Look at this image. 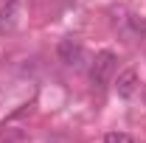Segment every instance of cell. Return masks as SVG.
I'll use <instances>...</instances> for the list:
<instances>
[{
  "mask_svg": "<svg viewBox=\"0 0 146 143\" xmlns=\"http://www.w3.org/2000/svg\"><path fill=\"white\" fill-rule=\"evenodd\" d=\"M56 54H59V59L65 65H70V68H79L84 62V48H82L79 39H62L59 48H56Z\"/></svg>",
  "mask_w": 146,
  "mask_h": 143,
  "instance_id": "7a4b0ae2",
  "label": "cell"
},
{
  "mask_svg": "<svg viewBox=\"0 0 146 143\" xmlns=\"http://www.w3.org/2000/svg\"><path fill=\"white\" fill-rule=\"evenodd\" d=\"M104 143H132V138L124 135V132H110L107 138H104Z\"/></svg>",
  "mask_w": 146,
  "mask_h": 143,
  "instance_id": "277c9868",
  "label": "cell"
},
{
  "mask_svg": "<svg viewBox=\"0 0 146 143\" xmlns=\"http://www.w3.org/2000/svg\"><path fill=\"white\" fill-rule=\"evenodd\" d=\"M112 70H115V54H112V51H101V54L96 56L93 68H90L93 84H96V87H104L110 79H112Z\"/></svg>",
  "mask_w": 146,
  "mask_h": 143,
  "instance_id": "6da1fadb",
  "label": "cell"
},
{
  "mask_svg": "<svg viewBox=\"0 0 146 143\" xmlns=\"http://www.w3.org/2000/svg\"><path fill=\"white\" fill-rule=\"evenodd\" d=\"M17 6H20V0H3V9H0V11H9V14H17Z\"/></svg>",
  "mask_w": 146,
  "mask_h": 143,
  "instance_id": "5b68a950",
  "label": "cell"
},
{
  "mask_svg": "<svg viewBox=\"0 0 146 143\" xmlns=\"http://www.w3.org/2000/svg\"><path fill=\"white\" fill-rule=\"evenodd\" d=\"M135 90H138V73L132 70V68L121 70V73H118V79H115V93H118L121 98H132Z\"/></svg>",
  "mask_w": 146,
  "mask_h": 143,
  "instance_id": "3957f363",
  "label": "cell"
}]
</instances>
